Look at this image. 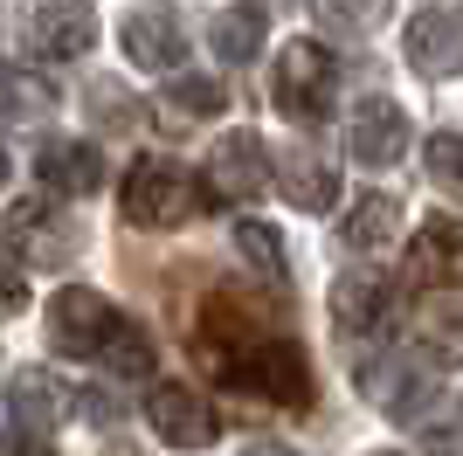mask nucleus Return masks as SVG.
Here are the masks:
<instances>
[{
  "instance_id": "nucleus-32",
  "label": "nucleus",
  "mask_w": 463,
  "mask_h": 456,
  "mask_svg": "<svg viewBox=\"0 0 463 456\" xmlns=\"http://www.w3.org/2000/svg\"><path fill=\"white\" fill-rule=\"evenodd\" d=\"M373 456H394V450H373Z\"/></svg>"
},
{
  "instance_id": "nucleus-31",
  "label": "nucleus",
  "mask_w": 463,
  "mask_h": 456,
  "mask_svg": "<svg viewBox=\"0 0 463 456\" xmlns=\"http://www.w3.org/2000/svg\"><path fill=\"white\" fill-rule=\"evenodd\" d=\"M0 456H14V442H7V436H0Z\"/></svg>"
},
{
  "instance_id": "nucleus-13",
  "label": "nucleus",
  "mask_w": 463,
  "mask_h": 456,
  "mask_svg": "<svg viewBox=\"0 0 463 456\" xmlns=\"http://www.w3.org/2000/svg\"><path fill=\"white\" fill-rule=\"evenodd\" d=\"M387 304H394V277H387V270H339L332 318L346 325V332H373V325L387 318Z\"/></svg>"
},
{
  "instance_id": "nucleus-7",
  "label": "nucleus",
  "mask_w": 463,
  "mask_h": 456,
  "mask_svg": "<svg viewBox=\"0 0 463 456\" xmlns=\"http://www.w3.org/2000/svg\"><path fill=\"white\" fill-rule=\"evenodd\" d=\"M402 49H408V62H415L422 76H463V0L422 7V14L408 21Z\"/></svg>"
},
{
  "instance_id": "nucleus-5",
  "label": "nucleus",
  "mask_w": 463,
  "mask_h": 456,
  "mask_svg": "<svg viewBox=\"0 0 463 456\" xmlns=\"http://www.w3.org/2000/svg\"><path fill=\"white\" fill-rule=\"evenodd\" d=\"M256 194H270V152L256 132H229L222 146L208 152V173H201V201H256Z\"/></svg>"
},
{
  "instance_id": "nucleus-26",
  "label": "nucleus",
  "mask_w": 463,
  "mask_h": 456,
  "mask_svg": "<svg viewBox=\"0 0 463 456\" xmlns=\"http://www.w3.org/2000/svg\"><path fill=\"white\" fill-rule=\"evenodd\" d=\"M166 104H180V118H208L222 104V90H214L208 76H180L174 90H166Z\"/></svg>"
},
{
  "instance_id": "nucleus-25",
  "label": "nucleus",
  "mask_w": 463,
  "mask_h": 456,
  "mask_svg": "<svg viewBox=\"0 0 463 456\" xmlns=\"http://www.w3.org/2000/svg\"><path fill=\"white\" fill-rule=\"evenodd\" d=\"M422 346L436 360H463V311L443 318V311H422Z\"/></svg>"
},
{
  "instance_id": "nucleus-14",
  "label": "nucleus",
  "mask_w": 463,
  "mask_h": 456,
  "mask_svg": "<svg viewBox=\"0 0 463 456\" xmlns=\"http://www.w3.org/2000/svg\"><path fill=\"white\" fill-rule=\"evenodd\" d=\"M42 187L49 194H70V201H83V194L104 187V159H97L90 138H56V146H42Z\"/></svg>"
},
{
  "instance_id": "nucleus-21",
  "label": "nucleus",
  "mask_w": 463,
  "mask_h": 456,
  "mask_svg": "<svg viewBox=\"0 0 463 456\" xmlns=\"http://www.w3.org/2000/svg\"><path fill=\"white\" fill-rule=\"evenodd\" d=\"M7 235H14V249L21 256H62V249L70 242H56V235H49V208H42V201H21V208H7Z\"/></svg>"
},
{
  "instance_id": "nucleus-4",
  "label": "nucleus",
  "mask_w": 463,
  "mask_h": 456,
  "mask_svg": "<svg viewBox=\"0 0 463 456\" xmlns=\"http://www.w3.org/2000/svg\"><path fill=\"white\" fill-rule=\"evenodd\" d=\"M111 298L90 284H62L56 298H49V346L56 353H70V360H90V353H104V339H111Z\"/></svg>"
},
{
  "instance_id": "nucleus-29",
  "label": "nucleus",
  "mask_w": 463,
  "mask_h": 456,
  "mask_svg": "<svg viewBox=\"0 0 463 456\" xmlns=\"http://www.w3.org/2000/svg\"><path fill=\"white\" fill-rule=\"evenodd\" d=\"M436 456H463V436H436Z\"/></svg>"
},
{
  "instance_id": "nucleus-8",
  "label": "nucleus",
  "mask_w": 463,
  "mask_h": 456,
  "mask_svg": "<svg viewBox=\"0 0 463 456\" xmlns=\"http://www.w3.org/2000/svg\"><path fill=\"white\" fill-rule=\"evenodd\" d=\"M360 394H367L381 415L415 422L429 401H436V380H429L415 360H402V353H373V360L360 366Z\"/></svg>"
},
{
  "instance_id": "nucleus-19",
  "label": "nucleus",
  "mask_w": 463,
  "mask_h": 456,
  "mask_svg": "<svg viewBox=\"0 0 463 456\" xmlns=\"http://www.w3.org/2000/svg\"><path fill=\"white\" fill-rule=\"evenodd\" d=\"M97 360L111 366L118 380H146V374H153V339H146V332H138L132 318H118V325H111V339H104V353H97Z\"/></svg>"
},
{
  "instance_id": "nucleus-6",
  "label": "nucleus",
  "mask_w": 463,
  "mask_h": 456,
  "mask_svg": "<svg viewBox=\"0 0 463 456\" xmlns=\"http://www.w3.org/2000/svg\"><path fill=\"white\" fill-rule=\"evenodd\" d=\"M146 422H153V436L174 442V450H208L214 442V408L187 380H159L153 394H146Z\"/></svg>"
},
{
  "instance_id": "nucleus-15",
  "label": "nucleus",
  "mask_w": 463,
  "mask_h": 456,
  "mask_svg": "<svg viewBox=\"0 0 463 456\" xmlns=\"http://www.w3.org/2000/svg\"><path fill=\"white\" fill-rule=\"evenodd\" d=\"M7 415H14L21 436H35V442H42V436L62 422V387L42 374V366H21V374L7 380Z\"/></svg>"
},
{
  "instance_id": "nucleus-20",
  "label": "nucleus",
  "mask_w": 463,
  "mask_h": 456,
  "mask_svg": "<svg viewBox=\"0 0 463 456\" xmlns=\"http://www.w3.org/2000/svg\"><path fill=\"white\" fill-rule=\"evenodd\" d=\"M56 104V90H49V76H35V70H0V118H42Z\"/></svg>"
},
{
  "instance_id": "nucleus-17",
  "label": "nucleus",
  "mask_w": 463,
  "mask_h": 456,
  "mask_svg": "<svg viewBox=\"0 0 463 456\" xmlns=\"http://www.w3.org/2000/svg\"><path fill=\"white\" fill-rule=\"evenodd\" d=\"M394 214H402L394 194H360L346 208V222H339V242L346 249H381L387 235H394Z\"/></svg>"
},
{
  "instance_id": "nucleus-22",
  "label": "nucleus",
  "mask_w": 463,
  "mask_h": 456,
  "mask_svg": "<svg viewBox=\"0 0 463 456\" xmlns=\"http://www.w3.org/2000/svg\"><path fill=\"white\" fill-rule=\"evenodd\" d=\"M311 7H318V21L339 28V35H373L394 0H311Z\"/></svg>"
},
{
  "instance_id": "nucleus-23",
  "label": "nucleus",
  "mask_w": 463,
  "mask_h": 456,
  "mask_svg": "<svg viewBox=\"0 0 463 456\" xmlns=\"http://www.w3.org/2000/svg\"><path fill=\"white\" fill-rule=\"evenodd\" d=\"M422 159H429V180L463 201V132H436V138L422 146Z\"/></svg>"
},
{
  "instance_id": "nucleus-27",
  "label": "nucleus",
  "mask_w": 463,
  "mask_h": 456,
  "mask_svg": "<svg viewBox=\"0 0 463 456\" xmlns=\"http://www.w3.org/2000/svg\"><path fill=\"white\" fill-rule=\"evenodd\" d=\"M21 304H28V290H21V277H14V270L0 263V318H14Z\"/></svg>"
},
{
  "instance_id": "nucleus-11",
  "label": "nucleus",
  "mask_w": 463,
  "mask_h": 456,
  "mask_svg": "<svg viewBox=\"0 0 463 456\" xmlns=\"http://www.w3.org/2000/svg\"><path fill=\"white\" fill-rule=\"evenodd\" d=\"M118 49L138 62V70H180V56H187V42H180V21L174 7H132V14L118 21Z\"/></svg>"
},
{
  "instance_id": "nucleus-30",
  "label": "nucleus",
  "mask_w": 463,
  "mask_h": 456,
  "mask_svg": "<svg viewBox=\"0 0 463 456\" xmlns=\"http://www.w3.org/2000/svg\"><path fill=\"white\" fill-rule=\"evenodd\" d=\"M0 187H7V152H0Z\"/></svg>"
},
{
  "instance_id": "nucleus-1",
  "label": "nucleus",
  "mask_w": 463,
  "mask_h": 456,
  "mask_svg": "<svg viewBox=\"0 0 463 456\" xmlns=\"http://www.w3.org/2000/svg\"><path fill=\"white\" fill-rule=\"evenodd\" d=\"M201 360L229 380V387H250V394L277 401V408H311L305 353H298L284 332H270L263 318H250L242 304H229V298H214L208 311H201Z\"/></svg>"
},
{
  "instance_id": "nucleus-24",
  "label": "nucleus",
  "mask_w": 463,
  "mask_h": 456,
  "mask_svg": "<svg viewBox=\"0 0 463 456\" xmlns=\"http://www.w3.org/2000/svg\"><path fill=\"white\" fill-rule=\"evenodd\" d=\"M235 242H242V256H250L256 270H270V277H284V242H277L263 222H235Z\"/></svg>"
},
{
  "instance_id": "nucleus-10",
  "label": "nucleus",
  "mask_w": 463,
  "mask_h": 456,
  "mask_svg": "<svg viewBox=\"0 0 463 456\" xmlns=\"http://www.w3.org/2000/svg\"><path fill=\"white\" fill-rule=\"evenodd\" d=\"M408 277L429 290H457L463 284V222L457 214H436V222L415 228L408 242Z\"/></svg>"
},
{
  "instance_id": "nucleus-28",
  "label": "nucleus",
  "mask_w": 463,
  "mask_h": 456,
  "mask_svg": "<svg viewBox=\"0 0 463 456\" xmlns=\"http://www.w3.org/2000/svg\"><path fill=\"white\" fill-rule=\"evenodd\" d=\"M242 456H298L290 442H242Z\"/></svg>"
},
{
  "instance_id": "nucleus-16",
  "label": "nucleus",
  "mask_w": 463,
  "mask_h": 456,
  "mask_svg": "<svg viewBox=\"0 0 463 456\" xmlns=\"http://www.w3.org/2000/svg\"><path fill=\"white\" fill-rule=\"evenodd\" d=\"M270 187H284L290 208L326 214L332 201H339V173H332L318 152H284V166H270Z\"/></svg>"
},
{
  "instance_id": "nucleus-3",
  "label": "nucleus",
  "mask_w": 463,
  "mask_h": 456,
  "mask_svg": "<svg viewBox=\"0 0 463 456\" xmlns=\"http://www.w3.org/2000/svg\"><path fill=\"white\" fill-rule=\"evenodd\" d=\"M118 208H125L132 228H174V222H187V214L201 208V194H194V180L174 159H138V166L125 173V187H118Z\"/></svg>"
},
{
  "instance_id": "nucleus-9",
  "label": "nucleus",
  "mask_w": 463,
  "mask_h": 456,
  "mask_svg": "<svg viewBox=\"0 0 463 456\" xmlns=\"http://www.w3.org/2000/svg\"><path fill=\"white\" fill-rule=\"evenodd\" d=\"M28 42H35L42 62H77L97 42V14L90 0H42L35 21H28Z\"/></svg>"
},
{
  "instance_id": "nucleus-12",
  "label": "nucleus",
  "mask_w": 463,
  "mask_h": 456,
  "mask_svg": "<svg viewBox=\"0 0 463 456\" xmlns=\"http://www.w3.org/2000/svg\"><path fill=\"white\" fill-rule=\"evenodd\" d=\"M346 146H353L360 166H394L408 152V111L394 97H367V104L353 111V125H346Z\"/></svg>"
},
{
  "instance_id": "nucleus-18",
  "label": "nucleus",
  "mask_w": 463,
  "mask_h": 456,
  "mask_svg": "<svg viewBox=\"0 0 463 456\" xmlns=\"http://www.w3.org/2000/svg\"><path fill=\"white\" fill-rule=\"evenodd\" d=\"M208 42H214L222 62H250L256 49H263V14H256V7H222L214 28H208Z\"/></svg>"
},
{
  "instance_id": "nucleus-2",
  "label": "nucleus",
  "mask_w": 463,
  "mask_h": 456,
  "mask_svg": "<svg viewBox=\"0 0 463 456\" xmlns=\"http://www.w3.org/2000/svg\"><path fill=\"white\" fill-rule=\"evenodd\" d=\"M270 97L277 111L298 118V125H318L339 97V56H332L318 35H290L284 56H277V76H270Z\"/></svg>"
}]
</instances>
